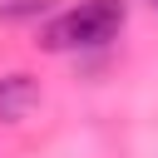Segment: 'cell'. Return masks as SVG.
<instances>
[{"mask_svg": "<svg viewBox=\"0 0 158 158\" xmlns=\"http://www.w3.org/2000/svg\"><path fill=\"white\" fill-rule=\"evenodd\" d=\"M35 109H40V79L25 69L0 74V123H25Z\"/></svg>", "mask_w": 158, "mask_h": 158, "instance_id": "cell-2", "label": "cell"}, {"mask_svg": "<svg viewBox=\"0 0 158 158\" xmlns=\"http://www.w3.org/2000/svg\"><path fill=\"white\" fill-rule=\"evenodd\" d=\"M148 5H153V10H158V0H148Z\"/></svg>", "mask_w": 158, "mask_h": 158, "instance_id": "cell-4", "label": "cell"}, {"mask_svg": "<svg viewBox=\"0 0 158 158\" xmlns=\"http://www.w3.org/2000/svg\"><path fill=\"white\" fill-rule=\"evenodd\" d=\"M40 15H54V0H10V5H0V20H40Z\"/></svg>", "mask_w": 158, "mask_h": 158, "instance_id": "cell-3", "label": "cell"}, {"mask_svg": "<svg viewBox=\"0 0 158 158\" xmlns=\"http://www.w3.org/2000/svg\"><path fill=\"white\" fill-rule=\"evenodd\" d=\"M123 20H128V0H79V5L49 15L35 44L49 49V54L99 49V44H109V40L123 30Z\"/></svg>", "mask_w": 158, "mask_h": 158, "instance_id": "cell-1", "label": "cell"}]
</instances>
